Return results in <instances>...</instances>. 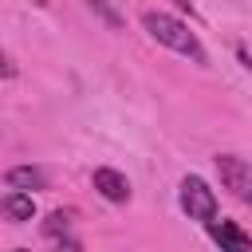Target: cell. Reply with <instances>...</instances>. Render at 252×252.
<instances>
[{"mask_svg": "<svg viewBox=\"0 0 252 252\" xmlns=\"http://www.w3.org/2000/svg\"><path fill=\"white\" fill-rule=\"evenodd\" d=\"M142 28H146L161 47H169V51L193 59V63H205V47H201V39H197L177 16H169V12H146V16H142Z\"/></svg>", "mask_w": 252, "mask_h": 252, "instance_id": "obj_1", "label": "cell"}, {"mask_svg": "<svg viewBox=\"0 0 252 252\" xmlns=\"http://www.w3.org/2000/svg\"><path fill=\"white\" fill-rule=\"evenodd\" d=\"M12 75H16V63H12V59L0 51V79H12Z\"/></svg>", "mask_w": 252, "mask_h": 252, "instance_id": "obj_10", "label": "cell"}, {"mask_svg": "<svg viewBox=\"0 0 252 252\" xmlns=\"http://www.w3.org/2000/svg\"><path fill=\"white\" fill-rule=\"evenodd\" d=\"M0 217H4V220H12V224H24V220H32V217H35V201H32V193H24V189H12V193L0 201Z\"/></svg>", "mask_w": 252, "mask_h": 252, "instance_id": "obj_6", "label": "cell"}, {"mask_svg": "<svg viewBox=\"0 0 252 252\" xmlns=\"http://www.w3.org/2000/svg\"><path fill=\"white\" fill-rule=\"evenodd\" d=\"M67 228H71V213H63V209H55V213L43 220V236H47V240H55V244H67V248H79V240H75Z\"/></svg>", "mask_w": 252, "mask_h": 252, "instance_id": "obj_8", "label": "cell"}, {"mask_svg": "<svg viewBox=\"0 0 252 252\" xmlns=\"http://www.w3.org/2000/svg\"><path fill=\"white\" fill-rule=\"evenodd\" d=\"M205 228H209V236L220 244V248H232V252H244V248H252V236L244 232V228H236L232 220H205Z\"/></svg>", "mask_w": 252, "mask_h": 252, "instance_id": "obj_4", "label": "cell"}, {"mask_svg": "<svg viewBox=\"0 0 252 252\" xmlns=\"http://www.w3.org/2000/svg\"><path fill=\"white\" fill-rule=\"evenodd\" d=\"M181 209L189 213V220H213L217 217V193L201 177H185L181 181Z\"/></svg>", "mask_w": 252, "mask_h": 252, "instance_id": "obj_3", "label": "cell"}, {"mask_svg": "<svg viewBox=\"0 0 252 252\" xmlns=\"http://www.w3.org/2000/svg\"><path fill=\"white\" fill-rule=\"evenodd\" d=\"M217 173H220V185L236 197V201H248L252 197V165L236 154H220L217 158Z\"/></svg>", "mask_w": 252, "mask_h": 252, "instance_id": "obj_2", "label": "cell"}, {"mask_svg": "<svg viewBox=\"0 0 252 252\" xmlns=\"http://www.w3.org/2000/svg\"><path fill=\"white\" fill-rule=\"evenodd\" d=\"M91 181H94V189H98L106 201H114V205L130 201V181H126L118 169H94V173H91Z\"/></svg>", "mask_w": 252, "mask_h": 252, "instance_id": "obj_5", "label": "cell"}, {"mask_svg": "<svg viewBox=\"0 0 252 252\" xmlns=\"http://www.w3.org/2000/svg\"><path fill=\"white\" fill-rule=\"evenodd\" d=\"M83 4H87V8L94 12V16H102V20L110 24V28H122V16H118V12H114V8L106 4V0H83Z\"/></svg>", "mask_w": 252, "mask_h": 252, "instance_id": "obj_9", "label": "cell"}, {"mask_svg": "<svg viewBox=\"0 0 252 252\" xmlns=\"http://www.w3.org/2000/svg\"><path fill=\"white\" fill-rule=\"evenodd\" d=\"M4 181H8L12 189H24V193H28V189H32V193H35V189H47V173H43L39 165H12V169L4 173Z\"/></svg>", "mask_w": 252, "mask_h": 252, "instance_id": "obj_7", "label": "cell"}]
</instances>
